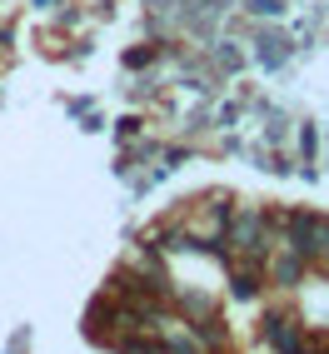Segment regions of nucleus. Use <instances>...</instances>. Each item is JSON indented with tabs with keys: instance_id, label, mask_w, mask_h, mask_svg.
<instances>
[{
	"instance_id": "obj_1",
	"label": "nucleus",
	"mask_w": 329,
	"mask_h": 354,
	"mask_svg": "<svg viewBox=\"0 0 329 354\" xmlns=\"http://www.w3.org/2000/svg\"><path fill=\"white\" fill-rule=\"evenodd\" d=\"M234 234H240L245 250H260V245H254V240H260V215H240V230H234Z\"/></svg>"
}]
</instances>
